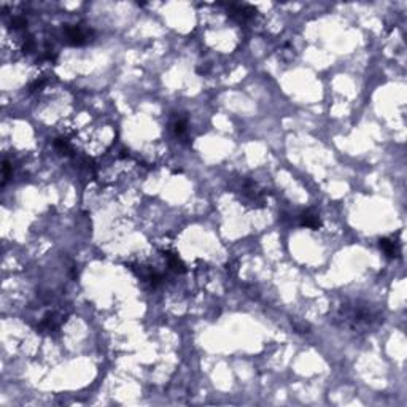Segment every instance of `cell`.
Instances as JSON below:
<instances>
[{
	"mask_svg": "<svg viewBox=\"0 0 407 407\" xmlns=\"http://www.w3.org/2000/svg\"><path fill=\"white\" fill-rule=\"evenodd\" d=\"M164 258L167 259V264H169V267H170L172 270H175L177 274H183V272H186L185 262L182 261V258L177 255V253H173V251H164Z\"/></svg>",
	"mask_w": 407,
	"mask_h": 407,
	"instance_id": "7",
	"label": "cell"
},
{
	"mask_svg": "<svg viewBox=\"0 0 407 407\" xmlns=\"http://www.w3.org/2000/svg\"><path fill=\"white\" fill-rule=\"evenodd\" d=\"M301 226L310 228V229H320L323 226L320 216H318L313 210H305L301 215Z\"/></svg>",
	"mask_w": 407,
	"mask_h": 407,
	"instance_id": "6",
	"label": "cell"
},
{
	"mask_svg": "<svg viewBox=\"0 0 407 407\" xmlns=\"http://www.w3.org/2000/svg\"><path fill=\"white\" fill-rule=\"evenodd\" d=\"M228 15L233 18L234 21H237L239 24H244L247 21H250L253 16L256 15V8L250 7L245 4H237V5H229Z\"/></svg>",
	"mask_w": 407,
	"mask_h": 407,
	"instance_id": "3",
	"label": "cell"
},
{
	"mask_svg": "<svg viewBox=\"0 0 407 407\" xmlns=\"http://www.w3.org/2000/svg\"><path fill=\"white\" fill-rule=\"evenodd\" d=\"M380 248L385 253V256L390 258V259H396V258L401 256L399 244L396 240H393V239H388V237L380 239Z\"/></svg>",
	"mask_w": 407,
	"mask_h": 407,
	"instance_id": "4",
	"label": "cell"
},
{
	"mask_svg": "<svg viewBox=\"0 0 407 407\" xmlns=\"http://www.w3.org/2000/svg\"><path fill=\"white\" fill-rule=\"evenodd\" d=\"M383 322V313L379 307L366 301L342 302L334 312L333 323L347 331L359 334L369 333Z\"/></svg>",
	"mask_w": 407,
	"mask_h": 407,
	"instance_id": "1",
	"label": "cell"
},
{
	"mask_svg": "<svg viewBox=\"0 0 407 407\" xmlns=\"http://www.w3.org/2000/svg\"><path fill=\"white\" fill-rule=\"evenodd\" d=\"M186 126H188V121H186V118H178V119L173 123V130H175V134H177L178 137L185 135V134H186Z\"/></svg>",
	"mask_w": 407,
	"mask_h": 407,
	"instance_id": "9",
	"label": "cell"
},
{
	"mask_svg": "<svg viewBox=\"0 0 407 407\" xmlns=\"http://www.w3.org/2000/svg\"><path fill=\"white\" fill-rule=\"evenodd\" d=\"M54 147H56L62 155H70L72 153V147L65 139H56L54 140Z\"/></svg>",
	"mask_w": 407,
	"mask_h": 407,
	"instance_id": "8",
	"label": "cell"
},
{
	"mask_svg": "<svg viewBox=\"0 0 407 407\" xmlns=\"http://www.w3.org/2000/svg\"><path fill=\"white\" fill-rule=\"evenodd\" d=\"M27 26V21L23 18V16H15L13 21H12V27L15 30H19V29H24Z\"/></svg>",
	"mask_w": 407,
	"mask_h": 407,
	"instance_id": "10",
	"label": "cell"
},
{
	"mask_svg": "<svg viewBox=\"0 0 407 407\" xmlns=\"http://www.w3.org/2000/svg\"><path fill=\"white\" fill-rule=\"evenodd\" d=\"M91 30H84L80 26H65L64 27V38L72 47H83L89 41Z\"/></svg>",
	"mask_w": 407,
	"mask_h": 407,
	"instance_id": "2",
	"label": "cell"
},
{
	"mask_svg": "<svg viewBox=\"0 0 407 407\" xmlns=\"http://www.w3.org/2000/svg\"><path fill=\"white\" fill-rule=\"evenodd\" d=\"M62 320H64V318L58 316V313H54V312L45 315V318H43V322L38 325L40 333H43V331H54V329H58V328L61 326Z\"/></svg>",
	"mask_w": 407,
	"mask_h": 407,
	"instance_id": "5",
	"label": "cell"
}]
</instances>
